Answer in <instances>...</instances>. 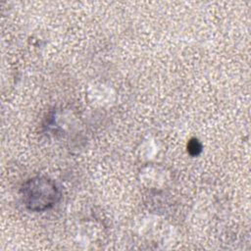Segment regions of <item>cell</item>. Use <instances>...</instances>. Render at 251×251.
<instances>
[{"mask_svg": "<svg viewBox=\"0 0 251 251\" xmlns=\"http://www.w3.org/2000/svg\"><path fill=\"white\" fill-rule=\"evenodd\" d=\"M25 205L34 212L45 211L53 207L61 197L56 183L44 176H36L27 180L22 189Z\"/></svg>", "mask_w": 251, "mask_h": 251, "instance_id": "1", "label": "cell"}, {"mask_svg": "<svg viewBox=\"0 0 251 251\" xmlns=\"http://www.w3.org/2000/svg\"><path fill=\"white\" fill-rule=\"evenodd\" d=\"M201 149H202V146H201L200 142H199L197 139L193 138V139H191V140L188 142L187 150H188V152H189L191 155H193V156L198 155V154L201 152Z\"/></svg>", "mask_w": 251, "mask_h": 251, "instance_id": "2", "label": "cell"}]
</instances>
